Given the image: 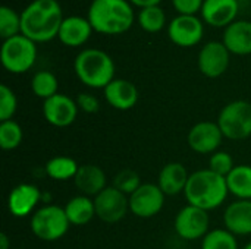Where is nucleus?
<instances>
[{
	"mask_svg": "<svg viewBox=\"0 0 251 249\" xmlns=\"http://www.w3.org/2000/svg\"><path fill=\"white\" fill-rule=\"evenodd\" d=\"M57 0H32L21 12V34L34 43H47L59 35L63 21Z\"/></svg>",
	"mask_w": 251,
	"mask_h": 249,
	"instance_id": "f257e3e1",
	"label": "nucleus"
},
{
	"mask_svg": "<svg viewBox=\"0 0 251 249\" xmlns=\"http://www.w3.org/2000/svg\"><path fill=\"white\" fill-rule=\"evenodd\" d=\"M87 18L94 32L103 35L125 34L137 21L134 6L128 0H93Z\"/></svg>",
	"mask_w": 251,
	"mask_h": 249,
	"instance_id": "f03ea898",
	"label": "nucleus"
},
{
	"mask_svg": "<svg viewBox=\"0 0 251 249\" xmlns=\"http://www.w3.org/2000/svg\"><path fill=\"white\" fill-rule=\"evenodd\" d=\"M229 191L226 178L216 175L210 169L197 170L190 175L184 195L190 205L206 211L215 210L224 204Z\"/></svg>",
	"mask_w": 251,
	"mask_h": 249,
	"instance_id": "7ed1b4c3",
	"label": "nucleus"
},
{
	"mask_svg": "<svg viewBox=\"0 0 251 249\" xmlns=\"http://www.w3.org/2000/svg\"><path fill=\"white\" fill-rule=\"evenodd\" d=\"M76 78L88 88L104 90L115 79V62L100 48H84L74 60Z\"/></svg>",
	"mask_w": 251,
	"mask_h": 249,
	"instance_id": "20e7f679",
	"label": "nucleus"
},
{
	"mask_svg": "<svg viewBox=\"0 0 251 249\" xmlns=\"http://www.w3.org/2000/svg\"><path fill=\"white\" fill-rule=\"evenodd\" d=\"M0 60L7 72L15 75L25 73L37 60V43L22 34L3 40Z\"/></svg>",
	"mask_w": 251,
	"mask_h": 249,
	"instance_id": "39448f33",
	"label": "nucleus"
},
{
	"mask_svg": "<svg viewBox=\"0 0 251 249\" xmlns=\"http://www.w3.org/2000/svg\"><path fill=\"white\" fill-rule=\"evenodd\" d=\"M69 220L63 207L46 205L38 208L29 222L32 235L44 242H54L62 239L69 230Z\"/></svg>",
	"mask_w": 251,
	"mask_h": 249,
	"instance_id": "423d86ee",
	"label": "nucleus"
},
{
	"mask_svg": "<svg viewBox=\"0 0 251 249\" xmlns=\"http://www.w3.org/2000/svg\"><path fill=\"white\" fill-rule=\"evenodd\" d=\"M225 138L241 141L251 136V103L235 100L228 103L219 113L216 122Z\"/></svg>",
	"mask_w": 251,
	"mask_h": 249,
	"instance_id": "0eeeda50",
	"label": "nucleus"
},
{
	"mask_svg": "<svg viewBox=\"0 0 251 249\" xmlns=\"http://www.w3.org/2000/svg\"><path fill=\"white\" fill-rule=\"evenodd\" d=\"M204 35V22L197 15H176L168 23L169 40L182 48L197 45Z\"/></svg>",
	"mask_w": 251,
	"mask_h": 249,
	"instance_id": "6e6552de",
	"label": "nucleus"
},
{
	"mask_svg": "<svg viewBox=\"0 0 251 249\" xmlns=\"http://www.w3.org/2000/svg\"><path fill=\"white\" fill-rule=\"evenodd\" d=\"M209 225V211L188 204L184 208H181L176 214L174 227L179 238L185 241H197L203 239L210 232Z\"/></svg>",
	"mask_w": 251,
	"mask_h": 249,
	"instance_id": "1a4fd4ad",
	"label": "nucleus"
},
{
	"mask_svg": "<svg viewBox=\"0 0 251 249\" xmlns=\"http://www.w3.org/2000/svg\"><path fill=\"white\" fill-rule=\"evenodd\" d=\"M96 216L106 225L121 222L129 211V197L113 186H107L94 197Z\"/></svg>",
	"mask_w": 251,
	"mask_h": 249,
	"instance_id": "9d476101",
	"label": "nucleus"
},
{
	"mask_svg": "<svg viewBox=\"0 0 251 249\" xmlns=\"http://www.w3.org/2000/svg\"><path fill=\"white\" fill-rule=\"evenodd\" d=\"M165 194L156 183H143L129 197V211L140 219L157 216L165 205Z\"/></svg>",
	"mask_w": 251,
	"mask_h": 249,
	"instance_id": "9b49d317",
	"label": "nucleus"
},
{
	"mask_svg": "<svg viewBox=\"0 0 251 249\" xmlns=\"http://www.w3.org/2000/svg\"><path fill=\"white\" fill-rule=\"evenodd\" d=\"M229 60L231 53L222 41H209L200 48L197 65L204 76L215 79L228 70Z\"/></svg>",
	"mask_w": 251,
	"mask_h": 249,
	"instance_id": "f8f14e48",
	"label": "nucleus"
},
{
	"mask_svg": "<svg viewBox=\"0 0 251 249\" xmlns=\"http://www.w3.org/2000/svg\"><path fill=\"white\" fill-rule=\"evenodd\" d=\"M78 104L66 94H56L43 101L44 119L56 128L71 126L78 116Z\"/></svg>",
	"mask_w": 251,
	"mask_h": 249,
	"instance_id": "ddd939ff",
	"label": "nucleus"
},
{
	"mask_svg": "<svg viewBox=\"0 0 251 249\" xmlns=\"http://www.w3.org/2000/svg\"><path fill=\"white\" fill-rule=\"evenodd\" d=\"M224 134L218 123L215 122H199L196 123L187 136L188 145L194 153L199 154H213L221 147Z\"/></svg>",
	"mask_w": 251,
	"mask_h": 249,
	"instance_id": "4468645a",
	"label": "nucleus"
},
{
	"mask_svg": "<svg viewBox=\"0 0 251 249\" xmlns=\"http://www.w3.org/2000/svg\"><path fill=\"white\" fill-rule=\"evenodd\" d=\"M41 201V192L38 186L32 183L16 185L7 197V210L16 219H24L32 216L37 210L35 207Z\"/></svg>",
	"mask_w": 251,
	"mask_h": 249,
	"instance_id": "2eb2a0df",
	"label": "nucleus"
},
{
	"mask_svg": "<svg viewBox=\"0 0 251 249\" xmlns=\"http://www.w3.org/2000/svg\"><path fill=\"white\" fill-rule=\"evenodd\" d=\"M238 10V0H204L200 15L204 23L215 28H226L237 21Z\"/></svg>",
	"mask_w": 251,
	"mask_h": 249,
	"instance_id": "dca6fc26",
	"label": "nucleus"
},
{
	"mask_svg": "<svg viewBox=\"0 0 251 249\" xmlns=\"http://www.w3.org/2000/svg\"><path fill=\"white\" fill-rule=\"evenodd\" d=\"M93 32L94 29L87 16L71 15L63 18L57 38L63 45L76 48L84 45L90 40Z\"/></svg>",
	"mask_w": 251,
	"mask_h": 249,
	"instance_id": "f3484780",
	"label": "nucleus"
},
{
	"mask_svg": "<svg viewBox=\"0 0 251 249\" xmlns=\"http://www.w3.org/2000/svg\"><path fill=\"white\" fill-rule=\"evenodd\" d=\"M104 98L116 110L125 112L131 110L138 103V90L137 87L124 78H115L104 90Z\"/></svg>",
	"mask_w": 251,
	"mask_h": 249,
	"instance_id": "a211bd4d",
	"label": "nucleus"
},
{
	"mask_svg": "<svg viewBox=\"0 0 251 249\" xmlns=\"http://www.w3.org/2000/svg\"><path fill=\"white\" fill-rule=\"evenodd\" d=\"M222 43L231 54H251V21L237 19L224 29Z\"/></svg>",
	"mask_w": 251,
	"mask_h": 249,
	"instance_id": "6ab92c4d",
	"label": "nucleus"
},
{
	"mask_svg": "<svg viewBox=\"0 0 251 249\" xmlns=\"http://www.w3.org/2000/svg\"><path fill=\"white\" fill-rule=\"evenodd\" d=\"M225 229L235 236L251 235V200H237L224 213Z\"/></svg>",
	"mask_w": 251,
	"mask_h": 249,
	"instance_id": "aec40b11",
	"label": "nucleus"
},
{
	"mask_svg": "<svg viewBox=\"0 0 251 249\" xmlns=\"http://www.w3.org/2000/svg\"><path fill=\"white\" fill-rule=\"evenodd\" d=\"M76 189L81 195L97 197L103 189L107 188V178L104 170L96 164H82L74 179Z\"/></svg>",
	"mask_w": 251,
	"mask_h": 249,
	"instance_id": "412c9836",
	"label": "nucleus"
},
{
	"mask_svg": "<svg viewBox=\"0 0 251 249\" xmlns=\"http://www.w3.org/2000/svg\"><path fill=\"white\" fill-rule=\"evenodd\" d=\"M188 172L182 163L172 161L168 163L159 173L157 185L163 191L165 195H178L185 191L188 182Z\"/></svg>",
	"mask_w": 251,
	"mask_h": 249,
	"instance_id": "4be33fe9",
	"label": "nucleus"
},
{
	"mask_svg": "<svg viewBox=\"0 0 251 249\" xmlns=\"http://www.w3.org/2000/svg\"><path fill=\"white\" fill-rule=\"evenodd\" d=\"M63 208L72 226H85L96 216L94 200L85 195H76L71 198Z\"/></svg>",
	"mask_w": 251,
	"mask_h": 249,
	"instance_id": "5701e85b",
	"label": "nucleus"
},
{
	"mask_svg": "<svg viewBox=\"0 0 251 249\" xmlns=\"http://www.w3.org/2000/svg\"><path fill=\"white\" fill-rule=\"evenodd\" d=\"M226 185L231 195L238 200H251V166L238 164L226 176Z\"/></svg>",
	"mask_w": 251,
	"mask_h": 249,
	"instance_id": "b1692460",
	"label": "nucleus"
},
{
	"mask_svg": "<svg viewBox=\"0 0 251 249\" xmlns=\"http://www.w3.org/2000/svg\"><path fill=\"white\" fill-rule=\"evenodd\" d=\"M44 169H46V173L50 179L65 182L69 179H75L78 169H79V164L68 156H57V157L50 158L46 163Z\"/></svg>",
	"mask_w": 251,
	"mask_h": 249,
	"instance_id": "393cba45",
	"label": "nucleus"
},
{
	"mask_svg": "<svg viewBox=\"0 0 251 249\" xmlns=\"http://www.w3.org/2000/svg\"><path fill=\"white\" fill-rule=\"evenodd\" d=\"M137 23L143 31L149 34H157L163 31L168 23L166 12L163 7H160V4L140 9V12L137 13Z\"/></svg>",
	"mask_w": 251,
	"mask_h": 249,
	"instance_id": "a878e982",
	"label": "nucleus"
},
{
	"mask_svg": "<svg viewBox=\"0 0 251 249\" xmlns=\"http://www.w3.org/2000/svg\"><path fill=\"white\" fill-rule=\"evenodd\" d=\"M31 91L44 101L59 94V81L54 73L49 70H40L31 79Z\"/></svg>",
	"mask_w": 251,
	"mask_h": 249,
	"instance_id": "bb28decb",
	"label": "nucleus"
},
{
	"mask_svg": "<svg viewBox=\"0 0 251 249\" xmlns=\"http://www.w3.org/2000/svg\"><path fill=\"white\" fill-rule=\"evenodd\" d=\"M24 139V131L18 122L13 119L0 122V148L4 151H12L21 145Z\"/></svg>",
	"mask_w": 251,
	"mask_h": 249,
	"instance_id": "cd10ccee",
	"label": "nucleus"
},
{
	"mask_svg": "<svg viewBox=\"0 0 251 249\" xmlns=\"http://www.w3.org/2000/svg\"><path fill=\"white\" fill-rule=\"evenodd\" d=\"M201 249H238L237 236L226 229L210 230L201 239Z\"/></svg>",
	"mask_w": 251,
	"mask_h": 249,
	"instance_id": "c85d7f7f",
	"label": "nucleus"
},
{
	"mask_svg": "<svg viewBox=\"0 0 251 249\" xmlns=\"http://www.w3.org/2000/svg\"><path fill=\"white\" fill-rule=\"evenodd\" d=\"M21 34V13L3 4L0 7V37L1 40L12 38Z\"/></svg>",
	"mask_w": 251,
	"mask_h": 249,
	"instance_id": "c756f323",
	"label": "nucleus"
},
{
	"mask_svg": "<svg viewBox=\"0 0 251 249\" xmlns=\"http://www.w3.org/2000/svg\"><path fill=\"white\" fill-rule=\"evenodd\" d=\"M141 178L135 170L131 169H125L121 170L119 173H116V176L113 178V188H116L118 191H121L122 194L131 197L140 186H141Z\"/></svg>",
	"mask_w": 251,
	"mask_h": 249,
	"instance_id": "7c9ffc66",
	"label": "nucleus"
},
{
	"mask_svg": "<svg viewBox=\"0 0 251 249\" xmlns=\"http://www.w3.org/2000/svg\"><path fill=\"white\" fill-rule=\"evenodd\" d=\"M18 110V98L10 87L0 85V122L10 120Z\"/></svg>",
	"mask_w": 251,
	"mask_h": 249,
	"instance_id": "2f4dec72",
	"label": "nucleus"
},
{
	"mask_svg": "<svg viewBox=\"0 0 251 249\" xmlns=\"http://www.w3.org/2000/svg\"><path fill=\"white\" fill-rule=\"evenodd\" d=\"M234 167H235L234 158L226 151H216L212 154V157L209 160V169L224 178H226L234 170Z\"/></svg>",
	"mask_w": 251,
	"mask_h": 249,
	"instance_id": "473e14b6",
	"label": "nucleus"
},
{
	"mask_svg": "<svg viewBox=\"0 0 251 249\" xmlns=\"http://www.w3.org/2000/svg\"><path fill=\"white\" fill-rule=\"evenodd\" d=\"M178 15H197L201 12L204 0H171Z\"/></svg>",
	"mask_w": 251,
	"mask_h": 249,
	"instance_id": "72a5a7b5",
	"label": "nucleus"
},
{
	"mask_svg": "<svg viewBox=\"0 0 251 249\" xmlns=\"http://www.w3.org/2000/svg\"><path fill=\"white\" fill-rule=\"evenodd\" d=\"M76 104H78V109L82 110L84 113H88V114H93V113H97L100 110V101L96 95L90 94V92H81L78 94L76 97Z\"/></svg>",
	"mask_w": 251,
	"mask_h": 249,
	"instance_id": "f704fd0d",
	"label": "nucleus"
},
{
	"mask_svg": "<svg viewBox=\"0 0 251 249\" xmlns=\"http://www.w3.org/2000/svg\"><path fill=\"white\" fill-rule=\"evenodd\" d=\"M132 6L144 9V7H150V6H159L162 0H128Z\"/></svg>",
	"mask_w": 251,
	"mask_h": 249,
	"instance_id": "c9c22d12",
	"label": "nucleus"
},
{
	"mask_svg": "<svg viewBox=\"0 0 251 249\" xmlns=\"http://www.w3.org/2000/svg\"><path fill=\"white\" fill-rule=\"evenodd\" d=\"M0 249H12L10 248V241L6 233L0 235Z\"/></svg>",
	"mask_w": 251,
	"mask_h": 249,
	"instance_id": "e433bc0d",
	"label": "nucleus"
},
{
	"mask_svg": "<svg viewBox=\"0 0 251 249\" xmlns=\"http://www.w3.org/2000/svg\"><path fill=\"white\" fill-rule=\"evenodd\" d=\"M244 249H251V242H249V244H247V245L244 247Z\"/></svg>",
	"mask_w": 251,
	"mask_h": 249,
	"instance_id": "4c0bfd02",
	"label": "nucleus"
},
{
	"mask_svg": "<svg viewBox=\"0 0 251 249\" xmlns=\"http://www.w3.org/2000/svg\"><path fill=\"white\" fill-rule=\"evenodd\" d=\"M238 1H249V0H238Z\"/></svg>",
	"mask_w": 251,
	"mask_h": 249,
	"instance_id": "58836bf2",
	"label": "nucleus"
}]
</instances>
